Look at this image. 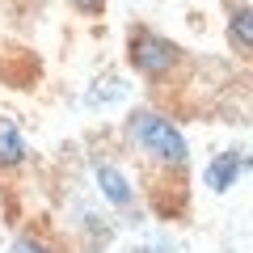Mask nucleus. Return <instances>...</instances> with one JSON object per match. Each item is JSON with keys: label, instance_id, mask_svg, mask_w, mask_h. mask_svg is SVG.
I'll list each match as a JSON object with an SVG mask.
<instances>
[{"label": "nucleus", "instance_id": "obj_1", "mask_svg": "<svg viewBox=\"0 0 253 253\" xmlns=\"http://www.w3.org/2000/svg\"><path fill=\"white\" fill-rule=\"evenodd\" d=\"M126 135L135 139V144L144 148L148 156H156L161 165L186 169V161H190L186 139H181V131L169 123V118L152 114V110H139V114H131V118H126Z\"/></svg>", "mask_w": 253, "mask_h": 253}, {"label": "nucleus", "instance_id": "obj_2", "mask_svg": "<svg viewBox=\"0 0 253 253\" xmlns=\"http://www.w3.org/2000/svg\"><path fill=\"white\" fill-rule=\"evenodd\" d=\"M131 63H135L144 76H165L177 63V46L169 42V38H156L148 34V30H139V34H131Z\"/></svg>", "mask_w": 253, "mask_h": 253}, {"label": "nucleus", "instance_id": "obj_3", "mask_svg": "<svg viewBox=\"0 0 253 253\" xmlns=\"http://www.w3.org/2000/svg\"><path fill=\"white\" fill-rule=\"evenodd\" d=\"M249 169V156H245V148H232V152H219L215 161L207 165V186L215 190V194H224L228 186H236V177Z\"/></svg>", "mask_w": 253, "mask_h": 253}, {"label": "nucleus", "instance_id": "obj_4", "mask_svg": "<svg viewBox=\"0 0 253 253\" xmlns=\"http://www.w3.org/2000/svg\"><path fill=\"white\" fill-rule=\"evenodd\" d=\"M93 177H97V190L101 194H106L110 203H114V207H131V203H135V190H131V181L123 177V173L114 169V165H97V173H93Z\"/></svg>", "mask_w": 253, "mask_h": 253}, {"label": "nucleus", "instance_id": "obj_5", "mask_svg": "<svg viewBox=\"0 0 253 253\" xmlns=\"http://www.w3.org/2000/svg\"><path fill=\"white\" fill-rule=\"evenodd\" d=\"M21 161H26V139L13 118H0V165H21Z\"/></svg>", "mask_w": 253, "mask_h": 253}, {"label": "nucleus", "instance_id": "obj_6", "mask_svg": "<svg viewBox=\"0 0 253 253\" xmlns=\"http://www.w3.org/2000/svg\"><path fill=\"white\" fill-rule=\"evenodd\" d=\"M228 38H232L236 51H249V46H253V21H249V9H236V13H232Z\"/></svg>", "mask_w": 253, "mask_h": 253}, {"label": "nucleus", "instance_id": "obj_7", "mask_svg": "<svg viewBox=\"0 0 253 253\" xmlns=\"http://www.w3.org/2000/svg\"><path fill=\"white\" fill-rule=\"evenodd\" d=\"M118 97H126V84L118 81H97L89 89V106H106V101H118Z\"/></svg>", "mask_w": 253, "mask_h": 253}, {"label": "nucleus", "instance_id": "obj_8", "mask_svg": "<svg viewBox=\"0 0 253 253\" xmlns=\"http://www.w3.org/2000/svg\"><path fill=\"white\" fill-rule=\"evenodd\" d=\"M13 253H46V249H42L38 241H30V236H26V241H17V245H13Z\"/></svg>", "mask_w": 253, "mask_h": 253}, {"label": "nucleus", "instance_id": "obj_9", "mask_svg": "<svg viewBox=\"0 0 253 253\" xmlns=\"http://www.w3.org/2000/svg\"><path fill=\"white\" fill-rule=\"evenodd\" d=\"M76 9L81 13H101V4H106V0H72Z\"/></svg>", "mask_w": 253, "mask_h": 253}]
</instances>
